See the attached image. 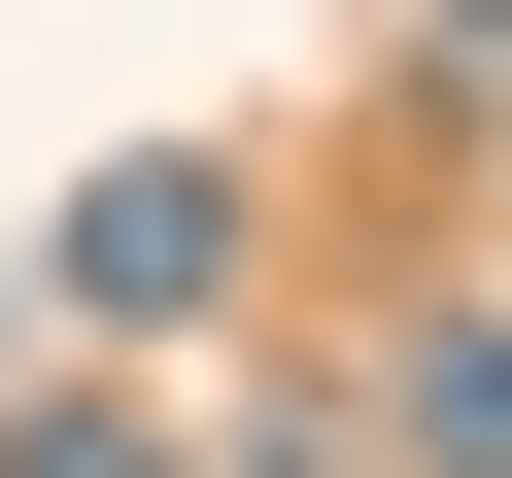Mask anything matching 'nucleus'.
<instances>
[{"mask_svg": "<svg viewBox=\"0 0 512 478\" xmlns=\"http://www.w3.org/2000/svg\"><path fill=\"white\" fill-rule=\"evenodd\" d=\"M205 274H239V171H103L69 205V308H205Z\"/></svg>", "mask_w": 512, "mask_h": 478, "instance_id": "f257e3e1", "label": "nucleus"}, {"mask_svg": "<svg viewBox=\"0 0 512 478\" xmlns=\"http://www.w3.org/2000/svg\"><path fill=\"white\" fill-rule=\"evenodd\" d=\"M410 478H512V342H410Z\"/></svg>", "mask_w": 512, "mask_h": 478, "instance_id": "f03ea898", "label": "nucleus"}, {"mask_svg": "<svg viewBox=\"0 0 512 478\" xmlns=\"http://www.w3.org/2000/svg\"><path fill=\"white\" fill-rule=\"evenodd\" d=\"M0 478H171V444H137V410H0Z\"/></svg>", "mask_w": 512, "mask_h": 478, "instance_id": "7ed1b4c3", "label": "nucleus"}]
</instances>
